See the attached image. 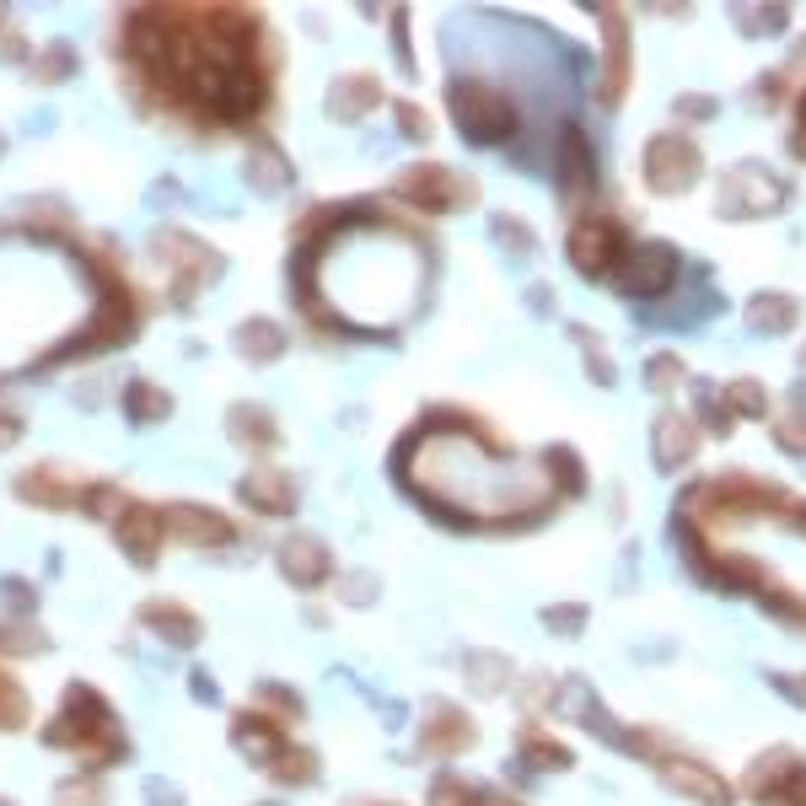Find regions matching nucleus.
<instances>
[{
    "label": "nucleus",
    "instance_id": "nucleus-1",
    "mask_svg": "<svg viewBox=\"0 0 806 806\" xmlns=\"http://www.w3.org/2000/svg\"><path fill=\"white\" fill-rule=\"evenodd\" d=\"M452 114L468 124L474 140H500V135H511V103H506L500 92H489V86H457V92H452Z\"/></svg>",
    "mask_w": 806,
    "mask_h": 806
},
{
    "label": "nucleus",
    "instance_id": "nucleus-2",
    "mask_svg": "<svg viewBox=\"0 0 806 806\" xmlns=\"http://www.w3.org/2000/svg\"><path fill=\"white\" fill-rule=\"evenodd\" d=\"M624 264H629V269H624V285H629L635 296H656V290H667V285L678 280V253H672V247H661V242L635 247Z\"/></svg>",
    "mask_w": 806,
    "mask_h": 806
},
{
    "label": "nucleus",
    "instance_id": "nucleus-3",
    "mask_svg": "<svg viewBox=\"0 0 806 806\" xmlns=\"http://www.w3.org/2000/svg\"><path fill=\"white\" fill-rule=\"evenodd\" d=\"M693 167H699V151L688 146L683 135H661L650 146V157H645V172H650L656 189H683L688 178H693Z\"/></svg>",
    "mask_w": 806,
    "mask_h": 806
},
{
    "label": "nucleus",
    "instance_id": "nucleus-4",
    "mask_svg": "<svg viewBox=\"0 0 806 806\" xmlns=\"http://www.w3.org/2000/svg\"><path fill=\"white\" fill-rule=\"evenodd\" d=\"M618 247H624V237H618V226H613V221H581V226H575V237H570V258H575L586 275H603Z\"/></svg>",
    "mask_w": 806,
    "mask_h": 806
},
{
    "label": "nucleus",
    "instance_id": "nucleus-5",
    "mask_svg": "<svg viewBox=\"0 0 806 806\" xmlns=\"http://www.w3.org/2000/svg\"><path fill=\"white\" fill-rule=\"evenodd\" d=\"M560 151H564V157H560L564 183H586V178H592V161H586V151H581V135H575V129H564Z\"/></svg>",
    "mask_w": 806,
    "mask_h": 806
},
{
    "label": "nucleus",
    "instance_id": "nucleus-6",
    "mask_svg": "<svg viewBox=\"0 0 806 806\" xmlns=\"http://www.w3.org/2000/svg\"><path fill=\"white\" fill-rule=\"evenodd\" d=\"M409 194H420V200H431V204H446L452 200V183H446V172H409Z\"/></svg>",
    "mask_w": 806,
    "mask_h": 806
},
{
    "label": "nucleus",
    "instance_id": "nucleus-7",
    "mask_svg": "<svg viewBox=\"0 0 806 806\" xmlns=\"http://www.w3.org/2000/svg\"><path fill=\"white\" fill-rule=\"evenodd\" d=\"M796 318V312H791V301H780V296H774V301H759V312H753V322H759V328H785V322Z\"/></svg>",
    "mask_w": 806,
    "mask_h": 806
},
{
    "label": "nucleus",
    "instance_id": "nucleus-8",
    "mask_svg": "<svg viewBox=\"0 0 806 806\" xmlns=\"http://www.w3.org/2000/svg\"><path fill=\"white\" fill-rule=\"evenodd\" d=\"M731 403H736L742 414H764V399H759V388H753V382H742V388L731 393Z\"/></svg>",
    "mask_w": 806,
    "mask_h": 806
},
{
    "label": "nucleus",
    "instance_id": "nucleus-9",
    "mask_svg": "<svg viewBox=\"0 0 806 806\" xmlns=\"http://www.w3.org/2000/svg\"><path fill=\"white\" fill-rule=\"evenodd\" d=\"M802 129H806V97H802Z\"/></svg>",
    "mask_w": 806,
    "mask_h": 806
}]
</instances>
